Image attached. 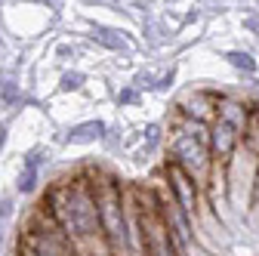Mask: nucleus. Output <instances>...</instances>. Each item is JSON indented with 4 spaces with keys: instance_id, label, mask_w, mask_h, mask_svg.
I'll list each match as a JSON object with an SVG mask.
<instances>
[{
    "instance_id": "9d476101",
    "label": "nucleus",
    "mask_w": 259,
    "mask_h": 256,
    "mask_svg": "<svg viewBox=\"0 0 259 256\" xmlns=\"http://www.w3.org/2000/svg\"><path fill=\"white\" fill-rule=\"evenodd\" d=\"M83 80H87V77H83L80 71H65V74H62L59 90H62V93H68V90H80V87H83Z\"/></svg>"
},
{
    "instance_id": "9b49d317",
    "label": "nucleus",
    "mask_w": 259,
    "mask_h": 256,
    "mask_svg": "<svg viewBox=\"0 0 259 256\" xmlns=\"http://www.w3.org/2000/svg\"><path fill=\"white\" fill-rule=\"evenodd\" d=\"M139 102V87H123L120 93H117V105L123 108V105H136Z\"/></svg>"
},
{
    "instance_id": "f257e3e1",
    "label": "nucleus",
    "mask_w": 259,
    "mask_h": 256,
    "mask_svg": "<svg viewBox=\"0 0 259 256\" xmlns=\"http://www.w3.org/2000/svg\"><path fill=\"white\" fill-rule=\"evenodd\" d=\"M53 213V219L62 226V232L71 238V244H83L96 235H102V222H99V204H96V191L87 173H71V176H59L56 182L47 185L40 195Z\"/></svg>"
},
{
    "instance_id": "f03ea898",
    "label": "nucleus",
    "mask_w": 259,
    "mask_h": 256,
    "mask_svg": "<svg viewBox=\"0 0 259 256\" xmlns=\"http://www.w3.org/2000/svg\"><path fill=\"white\" fill-rule=\"evenodd\" d=\"M256 182H259V154L247 145H241L229 161H225V188H229V207L235 219L247 222L256 198Z\"/></svg>"
},
{
    "instance_id": "4468645a",
    "label": "nucleus",
    "mask_w": 259,
    "mask_h": 256,
    "mask_svg": "<svg viewBox=\"0 0 259 256\" xmlns=\"http://www.w3.org/2000/svg\"><path fill=\"white\" fill-rule=\"evenodd\" d=\"M7 139H10V126H7L4 120H0V151L7 148Z\"/></svg>"
},
{
    "instance_id": "dca6fc26",
    "label": "nucleus",
    "mask_w": 259,
    "mask_h": 256,
    "mask_svg": "<svg viewBox=\"0 0 259 256\" xmlns=\"http://www.w3.org/2000/svg\"><path fill=\"white\" fill-rule=\"evenodd\" d=\"M71 256H77V253H71Z\"/></svg>"
},
{
    "instance_id": "0eeeda50",
    "label": "nucleus",
    "mask_w": 259,
    "mask_h": 256,
    "mask_svg": "<svg viewBox=\"0 0 259 256\" xmlns=\"http://www.w3.org/2000/svg\"><path fill=\"white\" fill-rule=\"evenodd\" d=\"M65 139L74 142V145L102 142V139H108V123H105V120H83V123H74Z\"/></svg>"
},
{
    "instance_id": "7ed1b4c3",
    "label": "nucleus",
    "mask_w": 259,
    "mask_h": 256,
    "mask_svg": "<svg viewBox=\"0 0 259 256\" xmlns=\"http://www.w3.org/2000/svg\"><path fill=\"white\" fill-rule=\"evenodd\" d=\"M160 173H164V182H160V185H164V191L194 219V213H198V207L204 201V185L194 179V176H188L179 164H170V161H164Z\"/></svg>"
},
{
    "instance_id": "39448f33",
    "label": "nucleus",
    "mask_w": 259,
    "mask_h": 256,
    "mask_svg": "<svg viewBox=\"0 0 259 256\" xmlns=\"http://www.w3.org/2000/svg\"><path fill=\"white\" fill-rule=\"evenodd\" d=\"M47 164H50V151H47V148H31V151L22 157V170H19L16 185H13L16 195H22V198L34 195V191L40 188V179H44Z\"/></svg>"
},
{
    "instance_id": "1a4fd4ad",
    "label": "nucleus",
    "mask_w": 259,
    "mask_h": 256,
    "mask_svg": "<svg viewBox=\"0 0 259 256\" xmlns=\"http://www.w3.org/2000/svg\"><path fill=\"white\" fill-rule=\"evenodd\" d=\"M222 59L229 62L235 71H244V74H256V68H259L256 59H253V53H247V50H229Z\"/></svg>"
},
{
    "instance_id": "f8f14e48",
    "label": "nucleus",
    "mask_w": 259,
    "mask_h": 256,
    "mask_svg": "<svg viewBox=\"0 0 259 256\" xmlns=\"http://www.w3.org/2000/svg\"><path fill=\"white\" fill-rule=\"evenodd\" d=\"M244 226L250 229V232H256L259 229V182H256V198H253V210H250V216H247V222Z\"/></svg>"
},
{
    "instance_id": "6e6552de",
    "label": "nucleus",
    "mask_w": 259,
    "mask_h": 256,
    "mask_svg": "<svg viewBox=\"0 0 259 256\" xmlns=\"http://www.w3.org/2000/svg\"><path fill=\"white\" fill-rule=\"evenodd\" d=\"M93 37L99 40L102 47H108V50H114V53H120V50H130V44H126V37L120 34V31H114V28H102V25H96L93 28Z\"/></svg>"
},
{
    "instance_id": "2eb2a0df",
    "label": "nucleus",
    "mask_w": 259,
    "mask_h": 256,
    "mask_svg": "<svg viewBox=\"0 0 259 256\" xmlns=\"http://www.w3.org/2000/svg\"><path fill=\"white\" fill-rule=\"evenodd\" d=\"M253 250H256V256H259V229L253 232Z\"/></svg>"
},
{
    "instance_id": "20e7f679",
    "label": "nucleus",
    "mask_w": 259,
    "mask_h": 256,
    "mask_svg": "<svg viewBox=\"0 0 259 256\" xmlns=\"http://www.w3.org/2000/svg\"><path fill=\"white\" fill-rule=\"evenodd\" d=\"M219 99H222V90L194 87V90H185L179 96L173 114L188 117V120H198V123H213L216 120V111H219Z\"/></svg>"
},
{
    "instance_id": "423d86ee",
    "label": "nucleus",
    "mask_w": 259,
    "mask_h": 256,
    "mask_svg": "<svg viewBox=\"0 0 259 256\" xmlns=\"http://www.w3.org/2000/svg\"><path fill=\"white\" fill-rule=\"evenodd\" d=\"M244 145V133L238 130V126L225 123V120H213L210 123V151H213V161H229V157Z\"/></svg>"
},
{
    "instance_id": "ddd939ff",
    "label": "nucleus",
    "mask_w": 259,
    "mask_h": 256,
    "mask_svg": "<svg viewBox=\"0 0 259 256\" xmlns=\"http://www.w3.org/2000/svg\"><path fill=\"white\" fill-rule=\"evenodd\" d=\"M182 256H216V253H210V250H204L201 244H191L188 250H182Z\"/></svg>"
}]
</instances>
